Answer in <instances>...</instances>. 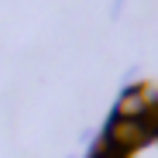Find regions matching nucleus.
<instances>
[{
    "mask_svg": "<svg viewBox=\"0 0 158 158\" xmlns=\"http://www.w3.org/2000/svg\"><path fill=\"white\" fill-rule=\"evenodd\" d=\"M155 127H158V120H155Z\"/></svg>",
    "mask_w": 158,
    "mask_h": 158,
    "instance_id": "obj_4",
    "label": "nucleus"
},
{
    "mask_svg": "<svg viewBox=\"0 0 158 158\" xmlns=\"http://www.w3.org/2000/svg\"><path fill=\"white\" fill-rule=\"evenodd\" d=\"M131 151H124V148H117L114 141H107V138H103L100 144H96V155L93 158H127Z\"/></svg>",
    "mask_w": 158,
    "mask_h": 158,
    "instance_id": "obj_3",
    "label": "nucleus"
},
{
    "mask_svg": "<svg viewBox=\"0 0 158 158\" xmlns=\"http://www.w3.org/2000/svg\"><path fill=\"white\" fill-rule=\"evenodd\" d=\"M148 107H151V93H148L144 86H141V89H131V93H124L120 103H117V117H124V120H144Z\"/></svg>",
    "mask_w": 158,
    "mask_h": 158,
    "instance_id": "obj_2",
    "label": "nucleus"
},
{
    "mask_svg": "<svg viewBox=\"0 0 158 158\" xmlns=\"http://www.w3.org/2000/svg\"><path fill=\"white\" fill-rule=\"evenodd\" d=\"M107 141H114V144L124 148V151H134V148H141V144L151 141V124H148V120L114 117V120H110V131H107Z\"/></svg>",
    "mask_w": 158,
    "mask_h": 158,
    "instance_id": "obj_1",
    "label": "nucleus"
}]
</instances>
